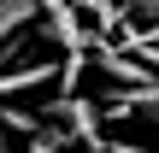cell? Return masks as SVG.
Returning a JSON list of instances; mask_svg holds the SVG:
<instances>
[{"instance_id": "cell-7", "label": "cell", "mask_w": 159, "mask_h": 153, "mask_svg": "<svg viewBox=\"0 0 159 153\" xmlns=\"http://www.w3.org/2000/svg\"><path fill=\"white\" fill-rule=\"evenodd\" d=\"M124 24H159V0H124Z\"/></svg>"}, {"instance_id": "cell-8", "label": "cell", "mask_w": 159, "mask_h": 153, "mask_svg": "<svg viewBox=\"0 0 159 153\" xmlns=\"http://www.w3.org/2000/svg\"><path fill=\"white\" fill-rule=\"evenodd\" d=\"M65 142H71L65 130H35V147H30V153H59Z\"/></svg>"}, {"instance_id": "cell-5", "label": "cell", "mask_w": 159, "mask_h": 153, "mask_svg": "<svg viewBox=\"0 0 159 153\" xmlns=\"http://www.w3.org/2000/svg\"><path fill=\"white\" fill-rule=\"evenodd\" d=\"M41 18V0H0V41H12L18 29H30Z\"/></svg>"}, {"instance_id": "cell-9", "label": "cell", "mask_w": 159, "mask_h": 153, "mask_svg": "<svg viewBox=\"0 0 159 153\" xmlns=\"http://www.w3.org/2000/svg\"><path fill=\"white\" fill-rule=\"evenodd\" d=\"M0 153H12V142H6V124H0Z\"/></svg>"}, {"instance_id": "cell-3", "label": "cell", "mask_w": 159, "mask_h": 153, "mask_svg": "<svg viewBox=\"0 0 159 153\" xmlns=\"http://www.w3.org/2000/svg\"><path fill=\"white\" fill-rule=\"evenodd\" d=\"M106 112H112V118H148V124H159V71L148 83H136V88H118V100H112Z\"/></svg>"}, {"instance_id": "cell-2", "label": "cell", "mask_w": 159, "mask_h": 153, "mask_svg": "<svg viewBox=\"0 0 159 153\" xmlns=\"http://www.w3.org/2000/svg\"><path fill=\"white\" fill-rule=\"evenodd\" d=\"M53 83H59L53 59H24L18 71H0V100L6 94H35V88H53Z\"/></svg>"}, {"instance_id": "cell-1", "label": "cell", "mask_w": 159, "mask_h": 153, "mask_svg": "<svg viewBox=\"0 0 159 153\" xmlns=\"http://www.w3.org/2000/svg\"><path fill=\"white\" fill-rule=\"evenodd\" d=\"M41 18H47V35H53V47H65V53H89L100 35H89L83 24H77V6L71 0H41Z\"/></svg>"}, {"instance_id": "cell-6", "label": "cell", "mask_w": 159, "mask_h": 153, "mask_svg": "<svg viewBox=\"0 0 159 153\" xmlns=\"http://www.w3.org/2000/svg\"><path fill=\"white\" fill-rule=\"evenodd\" d=\"M71 6H83V12H94V18H100L106 29H118V24H124V12H118V0H71Z\"/></svg>"}, {"instance_id": "cell-4", "label": "cell", "mask_w": 159, "mask_h": 153, "mask_svg": "<svg viewBox=\"0 0 159 153\" xmlns=\"http://www.w3.org/2000/svg\"><path fill=\"white\" fill-rule=\"evenodd\" d=\"M94 65L106 71V77H118L124 88H136V83H148L153 71H148V59H130V53H118L112 41H94Z\"/></svg>"}]
</instances>
